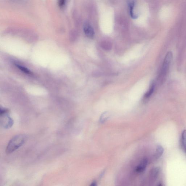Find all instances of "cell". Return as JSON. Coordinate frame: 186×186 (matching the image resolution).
Segmentation results:
<instances>
[{
    "mask_svg": "<svg viewBox=\"0 0 186 186\" xmlns=\"http://www.w3.org/2000/svg\"><path fill=\"white\" fill-rule=\"evenodd\" d=\"M109 117V113L108 112L106 111L103 113L100 117V121L101 123H104L106 121Z\"/></svg>",
    "mask_w": 186,
    "mask_h": 186,
    "instance_id": "9c48e42d",
    "label": "cell"
},
{
    "mask_svg": "<svg viewBox=\"0 0 186 186\" xmlns=\"http://www.w3.org/2000/svg\"><path fill=\"white\" fill-rule=\"evenodd\" d=\"M65 4V0H61L59 2V5L60 6V7L63 6Z\"/></svg>",
    "mask_w": 186,
    "mask_h": 186,
    "instance_id": "7c38bea8",
    "label": "cell"
},
{
    "mask_svg": "<svg viewBox=\"0 0 186 186\" xmlns=\"http://www.w3.org/2000/svg\"><path fill=\"white\" fill-rule=\"evenodd\" d=\"M15 66L17 67L18 68L19 70L21 71H23L25 73L28 74H32V73L31 71L28 69L27 68L21 65H19L18 64H15Z\"/></svg>",
    "mask_w": 186,
    "mask_h": 186,
    "instance_id": "30bf717a",
    "label": "cell"
},
{
    "mask_svg": "<svg viewBox=\"0 0 186 186\" xmlns=\"http://www.w3.org/2000/svg\"><path fill=\"white\" fill-rule=\"evenodd\" d=\"M84 33L89 38H93L94 36V33L93 29L91 25L89 24L85 23L84 26Z\"/></svg>",
    "mask_w": 186,
    "mask_h": 186,
    "instance_id": "277c9868",
    "label": "cell"
},
{
    "mask_svg": "<svg viewBox=\"0 0 186 186\" xmlns=\"http://www.w3.org/2000/svg\"><path fill=\"white\" fill-rule=\"evenodd\" d=\"M154 88H155V85L154 83H153L150 87L149 90L145 94V96H144V97L145 98H148L152 95L154 91Z\"/></svg>",
    "mask_w": 186,
    "mask_h": 186,
    "instance_id": "52a82bcc",
    "label": "cell"
},
{
    "mask_svg": "<svg viewBox=\"0 0 186 186\" xmlns=\"http://www.w3.org/2000/svg\"><path fill=\"white\" fill-rule=\"evenodd\" d=\"M26 140V137L24 135L20 134L14 137L8 144L6 152L8 154L13 152L24 143Z\"/></svg>",
    "mask_w": 186,
    "mask_h": 186,
    "instance_id": "6da1fadb",
    "label": "cell"
},
{
    "mask_svg": "<svg viewBox=\"0 0 186 186\" xmlns=\"http://www.w3.org/2000/svg\"><path fill=\"white\" fill-rule=\"evenodd\" d=\"M134 1H131L129 3V10H130V15L132 18H135L137 17L136 15H135V14L134 13Z\"/></svg>",
    "mask_w": 186,
    "mask_h": 186,
    "instance_id": "8992f818",
    "label": "cell"
},
{
    "mask_svg": "<svg viewBox=\"0 0 186 186\" xmlns=\"http://www.w3.org/2000/svg\"><path fill=\"white\" fill-rule=\"evenodd\" d=\"M90 186H97V183L96 181H94L91 184Z\"/></svg>",
    "mask_w": 186,
    "mask_h": 186,
    "instance_id": "4fadbf2b",
    "label": "cell"
},
{
    "mask_svg": "<svg viewBox=\"0 0 186 186\" xmlns=\"http://www.w3.org/2000/svg\"><path fill=\"white\" fill-rule=\"evenodd\" d=\"M182 138L183 146L185 149L186 150V130H185L183 131Z\"/></svg>",
    "mask_w": 186,
    "mask_h": 186,
    "instance_id": "8fae6325",
    "label": "cell"
},
{
    "mask_svg": "<svg viewBox=\"0 0 186 186\" xmlns=\"http://www.w3.org/2000/svg\"><path fill=\"white\" fill-rule=\"evenodd\" d=\"M147 164V159H143L140 162L139 164L137 167L136 171L139 173L143 172L146 169Z\"/></svg>",
    "mask_w": 186,
    "mask_h": 186,
    "instance_id": "5b68a950",
    "label": "cell"
},
{
    "mask_svg": "<svg viewBox=\"0 0 186 186\" xmlns=\"http://www.w3.org/2000/svg\"><path fill=\"white\" fill-rule=\"evenodd\" d=\"M173 59V54L172 52H167L165 56L161 68V74L162 76L166 75L171 65Z\"/></svg>",
    "mask_w": 186,
    "mask_h": 186,
    "instance_id": "3957f363",
    "label": "cell"
},
{
    "mask_svg": "<svg viewBox=\"0 0 186 186\" xmlns=\"http://www.w3.org/2000/svg\"><path fill=\"white\" fill-rule=\"evenodd\" d=\"M9 111L6 108H0V124L5 129L11 127L13 124V120L8 115Z\"/></svg>",
    "mask_w": 186,
    "mask_h": 186,
    "instance_id": "7a4b0ae2",
    "label": "cell"
},
{
    "mask_svg": "<svg viewBox=\"0 0 186 186\" xmlns=\"http://www.w3.org/2000/svg\"><path fill=\"white\" fill-rule=\"evenodd\" d=\"M164 152V149L163 147L160 145H158L157 146L156 149V157L159 158L162 156Z\"/></svg>",
    "mask_w": 186,
    "mask_h": 186,
    "instance_id": "ba28073f",
    "label": "cell"
}]
</instances>
